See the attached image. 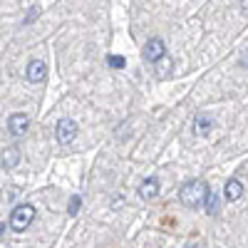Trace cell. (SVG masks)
Listing matches in <instances>:
<instances>
[{
    "instance_id": "2",
    "label": "cell",
    "mask_w": 248,
    "mask_h": 248,
    "mask_svg": "<svg viewBox=\"0 0 248 248\" xmlns=\"http://www.w3.org/2000/svg\"><path fill=\"white\" fill-rule=\"evenodd\" d=\"M32 221H35V206L20 203V206H15L13 214H10V229H13L15 233H23Z\"/></svg>"
},
{
    "instance_id": "5",
    "label": "cell",
    "mask_w": 248,
    "mask_h": 248,
    "mask_svg": "<svg viewBox=\"0 0 248 248\" xmlns=\"http://www.w3.org/2000/svg\"><path fill=\"white\" fill-rule=\"evenodd\" d=\"M28 127H30V117H28L25 112L10 114V119H8V132H10L13 137H23V134L28 132Z\"/></svg>"
},
{
    "instance_id": "3",
    "label": "cell",
    "mask_w": 248,
    "mask_h": 248,
    "mask_svg": "<svg viewBox=\"0 0 248 248\" xmlns=\"http://www.w3.org/2000/svg\"><path fill=\"white\" fill-rule=\"evenodd\" d=\"M55 137H57L60 144H70L77 137V122L72 117H62L55 127Z\"/></svg>"
},
{
    "instance_id": "14",
    "label": "cell",
    "mask_w": 248,
    "mask_h": 248,
    "mask_svg": "<svg viewBox=\"0 0 248 248\" xmlns=\"http://www.w3.org/2000/svg\"><path fill=\"white\" fill-rule=\"evenodd\" d=\"M216 209H218V196L216 194H209V199H206V211L216 214Z\"/></svg>"
},
{
    "instance_id": "10",
    "label": "cell",
    "mask_w": 248,
    "mask_h": 248,
    "mask_svg": "<svg viewBox=\"0 0 248 248\" xmlns=\"http://www.w3.org/2000/svg\"><path fill=\"white\" fill-rule=\"evenodd\" d=\"M17 161H20V149H17V147H8V149H3V169H5V171L15 169V167H17Z\"/></svg>"
},
{
    "instance_id": "16",
    "label": "cell",
    "mask_w": 248,
    "mask_h": 248,
    "mask_svg": "<svg viewBox=\"0 0 248 248\" xmlns=\"http://www.w3.org/2000/svg\"><path fill=\"white\" fill-rule=\"evenodd\" d=\"M241 65H243V67H246V70H248V52H246V55H243V57H241Z\"/></svg>"
},
{
    "instance_id": "12",
    "label": "cell",
    "mask_w": 248,
    "mask_h": 248,
    "mask_svg": "<svg viewBox=\"0 0 248 248\" xmlns=\"http://www.w3.org/2000/svg\"><path fill=\"white\" fill-rule=\"evenodd\" d=\"M79 209H82V196H77V194H75V196L70 199V203H67V214H70V216H75Z\"/></svg>"
},
{
    "instance_id": "4",
    "label": "cell",
    "mask_w": 248,
    "mask_h": 248,
    "mask_svg": "<svg viewBox=\"0 0 248 248\" xmlns=\"http://www.w3.org/2000/svg\"><path fill=\"white\" fill-rule=\"evenodd\" d=\"M167 55V45H164L161 37H152L147 40V45H144V60L152 62V65H156V62Z\"/></svg>"
},
{
    "instance_id": "9",
    "label": "cell",
    "mask_w": 248,
    "mask_h": 248,
    "mask_svg": "<svg viewBox=\"0 0 248 248\" xmlns=\"http://www.w3.org/2000/svg\"><path fill=\"white\" fill-rule=\"evenodd\" d=\"M223 194H226V199H229V201H238L243 196V184L238 179H229V181H226Z\"/></svg>"
},
{
    "instance_id": "7",
    "label": "cell",
    "mask_w": 248,
    "mask_h": 248,
    "mask_svg": "<svg viewBox=\"0 0 248 248\" xmlns=\"http://www.w3.org/2000/svg\"><path fill=\"white\" fill-rule=\"evenodd\" d=\"M156 194H159V179L156 176H149L139 184V199L141 201H152Z\"/></svg>"
},
{
    "instance_id": "11",
    "label": "cell",
    "mask_w": 248,
    "mask_h": 248,
    "mask_svg": "<svg viewBox=\"0 0 248 248\" xmlns=\"http://www.w3.org/2000/svg\"><path fill=\"white\" fill-rule=\"evenodd\" d=\"M154 70H156V75L159 77H169L171 72H174V60L169 57V55H164L156 65H154Z\"/></svg>"
},
{
    "instance_id": "6",
    "label": "cell",
    "mask_w": 248,
    "mask_h": 248,
    "mask_svg": "<svg viewBox=\"0 0 248 248\" xmlns=\"http://www.w3.org/2000/svg\"><path fill=\"white\" fill-rule=\"evenodd\" d=\"M45 75H47V65H45L43 60H32L30 65H28V72H25L28 82H32V85L43 82V79H45Z\"/></svg>"
},
{
    "instance_id": "1",
    "label": "cell",
    "mask_w": 248,
    "mask_h": 248,
    "mask_svg": "<svg viewBox=\"0 0 248 248\" xmlns=\"http://www.w3.org/2000/svg\"><path fill=\"white\" fill-rule=\"evenodd\" d=\"M209 194H211L209 184H206L203 179H191L179 189V201L186 206V209H199L201 203H206Z\"/></svg>"
},
{
    "instance_id": "13",
    "label": "cell",
    "mask_w": 248,
    "mask_h": 248,
    "mask_svg": "<svg viewBox=\"0 0 248 248\" xmlns=\"http://www.w3.org/2000/svg\"><path fill=\"white\" fill-rule=\"evenodd\" d=\"M107 65L114 67V70H122L124 65H127V60H124L122 55H109V57H107Z\"/></svg>"
},
{
    "instance_id": "8",
    "label": "cell",
    "mask_w": 248,
    "mask_h": 248,
    "mask_svg": "<svg viewBox=\"0 0 248 248\" xmlns=\"http://www.w3.org/2000/svg\"><path fill=\"white\" fill-rule=\"evenodd\" d=\"M211 127H214V119L209 114H196V119H194V134L203 137V134L211 132Z\"/></svg>"
},
{
    "instance_id": "15",
    "label": "cell",
    "mask_w": 248,
    "mask_h": 248,
    "mask_svg": "<svg viewBox=\"0 0 248 248\" xmlns=\"http://www.w3.org/2000/svg\"><path fill=\"white\" fill-rule=\"evenodd\" d=\"M37 13H40V10H37V8H32V10L28 13V17H25V23H32V20H37Z\"/></svg>"
}]
</instances>
